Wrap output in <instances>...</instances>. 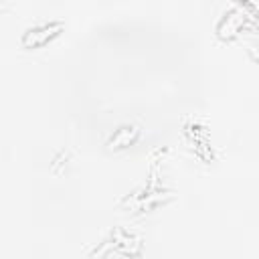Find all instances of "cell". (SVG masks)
Returning a JSON list of instances; mask_svg holds the SVG:
<instances>
[{"label": "cell", "mask_w": 259, "mask_h": 259, "mask_svg": "<svg viewBox=\"0 0 259 259\" xmlns=\"http://www.w3.org/2000/svg\"><path fill=\"white\" fill-rule=\"evenodd\" d=\"M63 24L61 22H45V24H38V26H32L24 32L22 36V47L26 49H36V47H42L47 45L51 38H55L59 32H61Z\"/></svg>", "instance_id": "1"}]
</instances>
